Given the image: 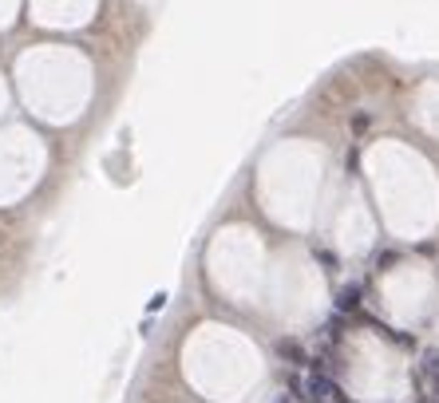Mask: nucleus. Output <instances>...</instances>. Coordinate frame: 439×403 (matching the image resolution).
Wrapping results in <instances>:
<instances>
[{
  "label": "nucleus",
  "instance_id": "f257e3e1",
  "mask_svg": "<svg viewBox=\"0 0 439 403\" xmlns=\"http://www.w3.org/2000/svg\"><path fill=\"white\" fill-rule=\"evenodd\" d=\"M305 387H309V399H325V403H345V392H340V384H336V379H328L325 372H313V376L305 379Z\"/></svg>",
  "mask_w": 439,
  "mask_h": 403
},
{
  "label": "nucleus",
  "instance_id": "7ed1b4c3",
  "mask_svg": "<svg viewBox=\"0 0 439 403\" xmlns=\"http://www.w3.org/2000/svg\"><path fill=\"white\" fill-rule=\"evenodd\" d=\"M336 309H340V312H353V309H360V289H356V285H348V289H340V297H336Z\"/></svg>",
  "mask_w": 439,
  "mask_h": 403
},
{
  "label": "nucleus",
  "instance_id": "39448f33",
  "mask_svg": "<svg viewBox=\"0 0 439 403\" xmlns=\"http://www.w3.org/2000/svg\"><path fill=\"white\" fill-rule=\"evenodd\" d=\"M277 403H297V399H277Z\"/></svg>",
  "mask_w": 439,
  "mask_h": 403
},
{
  "label": "nucleus",
  "instance_id": "20e7f679",
  "mask_svg": "<svg viewBox=\"0 0 439 403\" xmlns=\"http://www.w3.org/2000/svg\"><path fill=\"white\" fill-rule=\"evenodd\" d=\"M423 368H428L431 376H439V352H435V348H428V352H423Z\"/></svg>",
  "mask_w": 439,
  "mask_h": 403
},
{
  "label": "nucleus",
  "instance_id": "f03ea898",
  "mask_svg": "<svg viewBox=\"0 0 439 403\" xmlns=\"http://www.w3.org/2000/svg\"><path fill=\"white\" fill-rule=\"evenodd\" d=\"M277 356H281L285 364H309V352H305V344L301 340H277Z\"/></svg>",
  "mask_w": 439,
  "mask_h": 403
}]
</instances>
